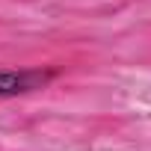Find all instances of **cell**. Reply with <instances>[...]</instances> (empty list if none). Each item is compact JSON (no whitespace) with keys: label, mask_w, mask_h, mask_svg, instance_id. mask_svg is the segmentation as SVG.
<instances>
[{"label":"cell","mask_w":151,"mask_h":151,"mask_svg":"<svg viewBox=\"0 0 151 151\" xmlns=\"http://www.w3.org/2000/svg\"><path fill=\"white\" fill-rule=\"evenodd\" d=\"M50 77L53 71H0V98L42 89Z\"/></svg>","instance_id":"cell-1"}]
</instances>
